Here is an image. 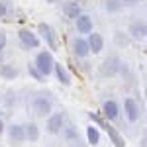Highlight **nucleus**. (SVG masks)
<instances>
[{
	"instance_id": "obj_1",
	"label": "nucleus",
	"mask_w": 147,
	"mask_h": 147,
	"mask_svg": "<svg viewBox=\"0 0 147 147\" xmlns=\"http://www.w3.org/2000/svg\"><path fill=\"white\" fill-rule=\"evenodd\" d=\"M65 124H67V114L65 112H51L47 116L45 129H47V134H51V136H59L63 131Z\"/></svg>"
},
{
	"instance_id": "obj_2",
	"label": "nucleus",
	"mask_w": 147,
	"mask_h": 147,
	"mask_svg": "<svg viewBox=\"0 0 147 147\" xmlns=\"http://www.w3.org/2000/svg\"><path fill=\"white\" fill-rule=\"evenodd\" d=\"M53 63H55V59H53V53H51V51H39V53L35 55L34 67L37 69L43 77H49V75L53 73Z\"/></svg>"
},
{
	"instance_id": "obj_3",
	"label": "nucleus",
	"mask_w": 147,
	"mask_h": 147,
	"mask_svg": "<svg viewBox=\"0 0 147 147\" xmlns=\"http://www.w3.org/2000/svg\"><path fill=\"white\" fill-rule=\"evenodd\" d=\"M32 110L35 112V116L39 118H47L53 112V100L49 96H35L32 100Z\"/></svg>"
},
{
	"instance_id": "obj_4",
	"label": "nucleus",
	"mask_w": 147,
	"mask_h": 147,
	"mask_svg": "<svg viewBox=\"0 0 147 147\" xmlns=\"http://www.w3.org/2000/svg\"><path fill=\"white\" fill-rule=\"evenodd\" d=\"M122 69H124L122 59H120L118 55H110L104 63H102L100 73L104 75V77H116V75H120V73H122Z\"/></svg>"
},
{
	"instance_id": "obj_5",
	"label": "nucleus",
	"mask_w": 147,
	"mask_h": 147,
	"mask_svg": "<svg viewBox=\"0 0 147 147\" xmlns=\"http://www.w3.org/2000/svg\"><path fill=\"white\" fill-rule=\"evenodd\" d=\"M6 131H8V141L12 147H22L26 143V134H24L22 124H10L6 127Z\"/></svg>"
},
{
	"instance_id": "obj_6",
	"label": "nucleus",
	"mask_w": 147,
	"mask_h": 147,
	"mask_svg": "<svg viewBox=\"0 0 147 147\" xmlns=\"http://www.w3.org/2000/svg\"><path fill=\"white\" fill-rule=\"evenodd\" d=\"M124 114L125 118L131 122V124H136L137 120L141 118V108H139V102L136 100V98H125L124 100Z\"/></svg>"
},
{
	"instance_id": "obj_7",
	"label": "nucleus",
	"mask_w": 147,
	"mask_h": 147,
	"mask_svg": "<svg viewBox=\"0 0 147 147\" xmlns=\"http://www.w3.org/2000/svg\"><path fill=\"white\" fill-rule=\"evenodd\" d=\"M37 32L41 34V37H43V41L47 43V47H49L51 51H55V49H57V34L53 32V28H51L49 24L41 22L39 26H37Z\"/></svg>"
},
{
	"instance_id": "obj_8",
	"label": "nucleus",
	"mask_w": 147,
	"mask_h": 147,
	"mask_svg": "<svg viewBox=\"0 0 147 147\" xmlns=\"http://www.w3.org/2000/svg\"><path fill=\"white\" fill-rule=\"evenodd\" d=\"M18 39H20V43H22L24 49H37L39 47V37L34 34V32H30V30H20L18 32Z\"/></svg>"
},
{
	"instance_id": "obj_9",
	"label": "nucleus",
	"mask_w": 147,
	"mask_h": 147,
	"mask_svg": "<svg viewBox=\"0 0 147 147\" xmlns=\"http://www.w3.org/2000/svg\"><path fill=\"white\" fill-rule=\"evenodd\" d=\"M129 35L136 39V41H143L145 39V35H147V26L143 20H134V22L129 24Z\"/></svg>"
},
{
	"instance_id": "obj_10",
	"label": "nucleus",
	"mask_w": 147,
	"mask_h": 147,
	"mask_svg": "<svg viewBox=\"0 0 147 147\" xmlns=\"http://www.w3.org/2000/svg\"><path fill=\"white\" fill-rule=\"evenodd\" d=\"M75 26H77V32H79V34H82V35L94 32L92 18H90V16H86V14H79V16L75 18Z\"/></svg>"
},
{
	"instance_id": "obj_11",
	"label": "nucleus",
	"mask_w": 147,
	"mask_h": 147,
	"mask_svg": "<svg viewBox=\"0 0 147 147\" xmlns=\"http://www.w3.org/2000/svg\"><path fill=\"white\" fill-rule=\"evenodd\" d=\"M86 43H88V51H90L92 55H98L102 49H104V37H102L98 32H90Z\"/></svg>"
},
{
	"instance_id": "obj_12",
	"label": "nucleus",
	"mask_w": 147,
	"mask_h": 147,
	"mask_svg": "<svg viewBox=\"0 0 147 147\" xmlns=\"http://www.w3.org/2000/svg\"><path fill=\"white\" fill-rule=\"evenodd\" d=\"M102 114H104V120H106V122L116 120V118L120 116V106H118V102L106 100L104 104H102Z\"/></svg>"
},
{
	"instance_id": "obj_13",
	"label": "nucleus",
	"mask_w": 147,
	"mask_h": 147,
	"mask_svg": "<svg viewBox=\"0 0 147 147\" xmlns=\"http://www.w3.org/2000/svg\"><path fill=\"white\" fill-rule=\"evenodd\" d=\"M102 129H104V131L108 134V137L112 139L114 147H125V145H124V137L120 136V131H118L114 125H110L108 122H104V124H102Z\"/></svg>"
},
{
	"instance_id": "obj_14",
	"label": "nucleus",
	"mask_w": 147,
	"mask_h": 147,
	"mask_svg": "<svg viewBox=\"0 0 147 147\" xmlns=\"http://www.w3.org/2000/svg\"><path fill=\"white\" fill-rule=\"evenodd\" d=\"M24 134H26V141H30V143H35V141H39V137H41L39 125L34 124V122H30V124H24Z\"/></svg>"
},
{
	"instance_id": "obj_15",
	"label": "nucleus",
	"mask_w": 147,
	"mask_h": 147,
	"mask_svg": "<svg viewBox=\"0 0 147 147\" xmlns=\"http://www.w3.org/2000/svg\"><path fill=\"white\" fill-rule=\"evenodd\" d=\"M53 71H55V75H57V80L61 82V84H65V86H71V75L67 73V69L63 67L61 63H53Z\"/></svg>"
},
{
	"instance_id": "obj_16",
	"label": "nucleus",
	"mask_w": 147,
	"mask_h": 147,
	"mask_svg": "<svg viewBox=\"0 0 147 147\" xmlns=\"http://www.w3.org/2000/svg\"><path fill=\"white\" fill-rule=\"evenodd\" d=\"M18 75H20V71L14 65H10V63H2L0 65V77L4 80H14V79H18Z\"/></svg>"
},
{
	"instance_id": "obj_17",
	"label": "nucleus",
	"mask_w": 147,
	"mask_h": 147,
	"mask_svg": "<svg viewBox=\"0 0 147 147\" xmlns=\"http://www.w3.org/2000/svg\"><path fill=\"white\" fill-rule=\"evenodd\" d=\"M73 53L77 57H86L90 53V51H88V43H86L84 37H77V39L73 41Z\"/></svg>"
},
{
	"instance_id": "obj_18",
	"label": "nucleus",
	"mask_w": 147,
	"mask_h": 147,
	"mask_svg": "<svg viewBox=\"0 0 147 147\" xmlns=\"http://www.w3.org/2000/svg\"><path fill=\"white\" fill-rule=\"evenodd\" d=\"M63 12H65V16L71 18V20H75L79 14H82V12H80V6L77 2H65V4H63Z\"/></svg>"
},
{
	"instance_id": "obj_19",
	"label": "nucleus",
	"mask_w": 147,
	"mask_h": 147,
	"mask_svg": "<svg viewBox=\"0 0 147 147\" xmlns=\"http://www.w3.org/2000/svg\"><path fill=\"white\" fill-rule=\"evenodd\" d=\"M86 139H88V145H98L100 143V131L96 125H88L86 127Z\"/></svg>"
},
{
	"instance_id": "obj_20",
	"label": "nucleus",
	"mask_w": 147,
	"mask_h": 147,
	"mask_svg": "<svg viewBox=\"0 0 147 147\" xmlns=\"http://www.w3.org/2000/svg\"><path fill=\"white\" fill-rule=\"evenodd\" d=\"M61 134L65 136V139H67L69 143H77V141H79V131H77L71 124H65V127H63Z\"/></svg>"
},
{
	"instance_id": "obj_21",
	"label": "nucleus",
	"mask_w": 147,
	"mask_h": 147,
	"mask_svg": "<svg viewBox=\"0 0 147 147\" xmlns=\"http://www.w3.org/2000/svg\"><path fill=\"white\" fill-rule=\"evenodd\" d=\"M28 73H30V75H32V77H34L37 82H43V80H45V77H43V75H41V73H39V71H37L34 65H28Z\"/></svg>"
},
{
	"instance_id": "obj_22",
	"label": "nucleus",
	"mask_w": 147,
	"mask_h": 147,
	"mask_svg": "<svg viewBox=\"0 0 147 147\" xmlns=\"http://www.w3.org/2000/svg\"><path fill=\"white\" fill-rule=\"evenodd\" d=\"M104 8H106L108 12H118L122 6H120L118 0H106V2H104Z\"/></svg>"
},
{
	"instance_id": "obj_23",
	"label": "nucleus",
	"mask_w": 147,
	"mask_h": 147,
	"mask_svg": "<svg viewBox=\"0 0 147 147\" xmlns=\"http://www.w3.org/2000/svg\"><path fill=\"white\" fill-rule=\"evenodd\" d=\"M4 102H6L8 106H14V104H16V92L8 90V92H6V96H4Z\"/></svg>"
},
{
	"instance_id": "obj_24",
	"label": "nucleus",
	"mask_w": 147,
	"mask_h": 147,
	"mask_svg": "<svg viewBox=\"0 0 147 147\" xmlns=\"http://www.w3.org/2000/svg\"><path fill=\"white\" fill-rule=\"evenodd\" d=\"M6 41H8V37L4 34V30H0V55H2V51H4V47H6Z\"/></svg>"
},
{
	"instance_id": "obj_25",
	"label": "nucleus",
	"mask_w": 147,
	"mask_h": 147,
	"mask_svg": "<svg viewBox=\"0 0 147 147\" xmlns=\"http://www.w3.org/2000/svg\"><path fill=\"white\" fill-rule=\"evenodd\" d=\"M118 2H120V6L124 8V6H136V4L143 2V0H118Z\"/></svg>"
},
{
	"instance_id": "obj_26",
	"label": "nucleus",
	"mask_w": 147,
	"mask_h": 147,
	"mask_svg": "<svg viewBox=\"0 0 147 147\" xmlns=\"http://www.w3.org/2000/svg\"><path fill=\"white\" fill-rule=\"evenodd\" d=\"M6 12H8V8H6V4L0 0V18H4L6 16Z\"/></svg>"
},
{
	"instance_id": "obj_27",
	"label": "nucleus",
	"mask_w": 147,
	"mask_h": 147,
	"mask_svg": "<svg viewBox=\"0 0 147 147\" xmlns=\"http://www.w3.org/2000/svg\"><path fill=\"white\" fill-rule=\"evenodd\" d=\"M4 129H6V124H4V120H2V118H0V136H2V134H4Z\"/></svg>"
},
{
	"instance_id": "obj_28",
	"label": "nucleus",
	"mask_w": 147,
	"mask_h": 147,
	"mask_svg": "<svg viewBox=\"0 0 147 147\" xmlns=\"http://www.w3.org/2000/svg\"><path fill=\"white\" fill-rule=\"evenodd\" d=\"M47 2H55V0H47Z\"/></svg>"
},
{
	"instance_id": "obj_29",
	"label": "nucleus",
	"mask_w": 147,
	"mask_h": 147,
	"mask_svg": "<svg viewBox=\"0 0 147 147\" xmlns=\"http://www.w3.org/2000/svg\"><path fill=\"white\" fill-rule=\"evenodd\" d=\"M77 147H80V145H79V141H77Z\"/></svg>"
}]
</instances>
